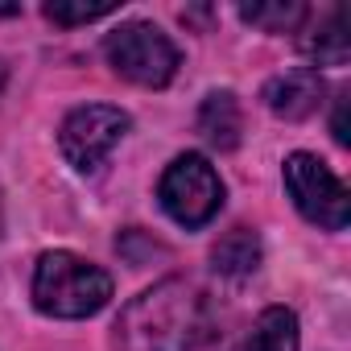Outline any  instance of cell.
Masks as SVG:
<instances>
[{
    "label": "cell",
    "mask_w": 351,
    "mask_h": 351,
    "mask_svg": "<svg viewBox=\"0 0 351 351\" xmlns=\"http://www.w3.org/2000/svg\"><path fill=\"white\" fill-rule=\"evenodd\" d=\"M108 298L112 277L75 252H46L34 269V306L50 318H91Z\"/></svg>",
    "instance_id": "obj_2"
},
{
    "label": "cell",
    "mask_w": 351,
    "mask_h": 351,
    "mask_svg": "<svg viewBox=\"0 0 351 351\" xmlns=\"http://www.w3.org/2000/svg\"><path fill=\"white\" fill-rule=\"evenodd\" d=\"M157 199H161V207H165V215L173 223L203 228L223 207V182H219L215 165L203 153H182V157H173L169 169L161 173Z\"/></svg>",
    "instance_id": "obj_4"
},
{
    "label": "cell",
    "mask_w": 351,
    "mask_h": 351,
    "mask_svg": "<svg viewBox=\"0 0 351 351\" xmlns=\"http://www.w3.org/2000/svg\"><path fill=\"white\" fill-rule=\"evenodd\" d=\"M322 95H326V83L314 66H298V71H285V75L265 83V108L281 120L314 116L322 108Z\"/></svg>",
    "instance_id": "obj_7"
},
{
    "label": "cell",
    "mask_w": 351,
    "mask_h": 351,
    "mask_svg": "<svg viewBox=\"0 0 351 351\" xmlns=\"http://www.w3.org/2000/svg\"><path fill=\"white\" fill-rule=\"evenodd\" d=\"M240 17L256 29H269V34H289L306 21V9L302 5H240Z\"/></svg>",
    "instance_id": "obj_12"
},
{
    "label": "cell",
    "mask_w": 351,
    "mask_h": 351,
    "mask_svg": "<svg viewBox=\"0 0 351 351\" xmlns=\"http://www.w3.org/2000/svg\"><path fill=\"white\" fill-rule=\"evenodd\" d=\"M335 141L339 145H351V132H347V95L339 99V112H335Z\"/></svg>",
    "instance_id": "obj_14"
},
{
    "label": "cell",
    "mask_w": 351,
    "mask_h": 351,
    "mask_svg": "<svg viewBox=\"0 0 351 351\" xmlns=\"http://www.w3.org/2000/svg\"><path fill=\"white\" fill-rule=\"evenodd\" d=\"M104 58L120 79H128L136 87H165L178 75V62H182L178 46L149 21H128V25L112 29L104 38Z\"/></svg>",
    "instance_id": "obj_3"
},
{
    "label": "cell",
    "mask_w": 351,
    "mask_h": 351,
    "mask_svg": "<svg viewBox=\"0 0 351 351\" xmlns=\"http://www.w3.org/2000/svg\"><path fill=\"white\" fill-rule=\"evenodd\" d=\"M236 351H298V318L285 306H269Z\"/></svg>",
    "instance_id": "obj_10"
},
{
    "label": "cell",
    "mask_w": 351,
    "mask_h": 351,
    "mask_svg": "<svg viewBox=\"0 0 351 351\" xmlns=\"http://www.w3.org/2000/svg\"><path fill=\"white\" fill-rule=\"evenodd\" d=\"M0 232H5V203H0Z\"/></svg>",
    "instance_id": "obj_15"
},
{
    "label": "cell",
    "mask_w": 351,
    "mask_h": 351,
    "mask_svg": "<svg viewBox=\"0 0 351 351\" xmlns=\"http://www.w3.org/2000/svg\"><path fill=\"white\" fill-rule=\"evenodd\" d=\"M285 191L293 199V207L326 228V232H343L351 219V195L347 186L330 173V165H322L314 153H289L285 157Z\"/></svg>",
    "instance_id": "obj_5"
},
{
    "label": "cell",
    "mask_w": 351,
    "mask_h": 351,
    "mask_svg": "<svg viewBox=\"0 0 351 351\" xmlns=\"http://www.w3.org/2000/svg\"><path fill=\"white\" fill-rule=\"evenodd\" d=\"M211 326H215L211 298L186 277H165L120 310L116 347L120 351H199L211 339Z\"/></svg>",
    "instance_id": "obj_1"
},
{
    "label": "cell",
    "mask_w": 351,
    "mask_h": 351,
    "mask_svg": "<svg viewBox=\"0 0 351 351\" xmlns=\"http://www.w3.org/2000/svg\"><path fill=\"white\" fill-rule=\"evenodd\" d=\"M124 132H128V112L108 108V104H87L62 120L58 149L79 173H95L108 161V153L124 141Z\"/></svg>",
    "instance_id": "obj_6"
},
{
    "label": "cell",
    "mask_w": 351,
    "mask_h": 351,
    "mask_svg": "<svg viewBox=\"0 0 351 351\" xmlns=\"http://www.w3.org/2000/svg\"><path fill=\"white\" fill-rule=\"evenodd\" d=\"M199 132L207 136V145L215 149H236L240 132H244V116H240V99L232 91H211L199 108Z\"/></svg>",
    "instance_id": "obj_8"
},
{
    "label": "cell",
    "mask_w": 351,
    "mask_h": 351,
    "mask_svg": "<svg viewBox=\"0 0 351 351\" xmlns=\"http://www.w3.org/2000/svg\"><path fill=\"white\" fill-rule=\"evenodd\" d=\"M302 50L318 62V66H343L351 54V34H347V13L330 9L318 17V25L310 34H302Z\"/></svg>",
    "instance_id": "obj_9"
},
{
    "label": "cell",
    "mask_w": 351,
    "mask_h": 351,
    "mask_svg": "<svg viewBox=\"0 0 351 351\" xmlns=\"http://www.w3.org/2000/svg\"><path fill=\"white\" fill-rule=\"evenodd\" d=\"M211 265H215V273H223V277H248V273H256V265H261V240H256V232L232 228V232L211 248Z\"/></svg>",
    "instance_id": "obj_11"
},
{
    "label": "cell",
    "mask_w": 351,
    "mask_h": 351,
    "mask_svg": "<svg viewBox=\"0 0 351 351\" xmlns=\"http://www.w3.org/2000/svg\"><path fill=\"white\" fill-rule=\"evenodd\" d=\"M108 13H116V0H95V5H87V0H50L46 5V17L54 25H87Z\"/></svg>",
    "instance_id": "obj_13"
}]
</instances>
